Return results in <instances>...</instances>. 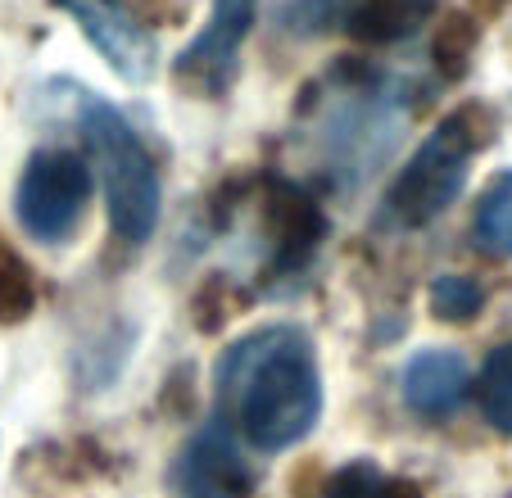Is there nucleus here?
I'll return each mask as SVG.
<instances>
[{
	"instance_id": "obj_1",
	"label": "nucleus",
	"mask_w": 512,
	"mask_h": 498,
	"mask_svg": "<svg viewBox=\"0 0 512 498\" xmlns=\"http://www.w3.org/2000/svg\"><path fill=\"white\" fill-rule=\"evenodd\" d=\"M218 408L259 453L295 449L322 417V376L309 336L263 326L236 340L218 363Z\"/></svg>"
},
{
	"instance_id": "obj_2",
	"label": "nucleus",
	"mask_w": 512,
	"mask_h": 498,
	"mask_svg": "<svg viewBox=\"0 0 512 498\" xmlns=\"http://www.w3.org/2000/svg\"><path fill=\"white\" fill-rule=\"evenodd\" d=\"M82 136H87V150L96 159L100 182H105L109 227L127 245L150 240L159 222V173L145 154L141 136L132 132V123L114 105L96 96L82 100Z\"/></svg>"
},
{
	"instance_id": "obj_3",
	"label": "nucleus",
	"mask_w": 512,
	"mask_h": 498,
	"mask_svg": "<svg viewBox=\"0 0 512 498\" xmlns=\"http://www.w3.org/2000/svg\"><path fill=\"white\" fill-rule=\"evenodd\" d=\"M481 136L472 132V114H454L435 127L417 154L404 163V173L390 186V213H395L404 227H426L431 218L449 209L458 200L467 182V163H472Z\"/></svg>"
},
{
	"instance_id": "obj_4",
	"label": "nucleus",
	"mask_w": 512,
	"mask_h": 498,
	"mask_svg": "<svg viewBox=\"0 0 512 498\" xmlns=\"http://www.w3.org/2000/svg\"><path fill=\"white\" fill-rule=\"evenodd\" d=\"M87 195H91V173L78 154L41 150L28 163L19 191H14V213H19L28 236L55 245V240H64L82 222Z\"/></svg>"
},
{
	"instance_id": "obj_5",
	"label": "nucleus",
	"mask_w": 512,
	"mask_h": 498,
	"mask_svg": "<svg viewBox=\"0 0 512 498\" xmlns=\"http://www.w3.org/2000/svg\"><path fill=\"white\" fill-rule=\"evenodd\" d=\"M64 5L118 77L150 82V73H155V37L145 32V23L127 10L123 0H64Z\"/></svg>"
},
{
	"instance_id": "obj_6",
	"label": "nucleus",
	"mask_w": 512,
	"mask_h": 498,
	"mask_svg": "<svg viewBox=\"0 0 512 498\" xmlns=\"http://www.w3.org/2000/svg\"><path fill=\"white\" fill-rule=\"evenodd\" d=\"M250 23H254V0H213L209 28L182 50L177 77L218 96L236 73V55H241L245 37H250Z\"/></svg>"
},
{
	"instance_id": "obj_7",
	"label": "nucleus",
	"mask_w": 512,
	"mask_h": 498,
	"mask_svg": "<svg viewBox=\"0 0 512 498\" xmlns=\"http://www.w3.org/2000/svg\"><path fill=\"white\" fill-rule=\"evenodd\" d=\"M182 498H245L250 494V467L227 431H204L182 453Z\"/></svg>"
},
{
	"instance_id": "obj_8",
	"label": "nucleus",
	"mask_w": 512,
	"mask_h": 498,
	"mask_svg": "<svg viewBox=\"0 0 512 498\" xmlns=\"http://www.w3.org/2000/svg\"><path fill=\"white\" fill-rule=\"evenodd\" d=\"M467 363L454 349H422L404 367V403L422 417H449L467 399Z\"/></svg>"
},
{
	"instance_id": "obj_9",
	"label": "nucleus",
	"mask_w": 512,
	"mask_h": 498,
	"mask_svg": "<svg viewBox=\"0 0 512 498\" xmlns=\"http://www.w3.org/2000/svg\"><path fill=\"white\" fill-rule=\"evenodd\" d=\"M345 28L363 41H395L431 14V0H340Z\"/></svg>"
},
{
	"instance_id": "obj_10",
	"label": "nucleus",
	"mask_w": 512,
	"mask_h": 498,
	"mask_svg": "<svg viewBox=\"0 0 512 498\" xmlns=\"http://www.w3.org/2000/svg\"><path fill=\"white\" fill-rule=\"evenodd\" d=\"M472 236L485 254L512 259V173H499L490 186H485L481 204H476Z\"/></svg>"
},
{
	"instance_id": "obj_11",
	"label": "nucleus",
	"mask_w": 512,
	"mask_h": 498,
	"mask_svg": "<svg viewBox=\"0 0 512 498\" xmlns=\"http://www.w3.org/2000/svg\"><path fill=\"white\" fill-rule=\"evenodd\" d=\"M476 399H481L485 422L494 431L512 435V340L485 358L481 376H476Z\"/></svg>"
},
{
	"instance_id": "obj_12",
	"label": "nucleus",
	"mask_w": 512,
	"mask_h": 498,
	"mask_svg": "<svg viewBox=\"0 0 512 498\" xmlns=\"http://www.w3.org/2000/svg\"><path fill=\"white\" fill-rule=\"evenodd\" d=\"M322 498H417V489L386 476V471L372 467V462H354V467L336 471V480L327 485Z\"/></svg>"
},
{
	"instance_id": "obj_13",
	"label": "nucleus",
	"mask_w": 512,
	"mask_h": 498,
	"mask_svg": "<svg viewBox=\"0 0 512 498\" xmlns=\"http://www.w3.org/2000/svg\"><path fill=\"white\" fill-rule=\"evenodd\" d=\"M37 304V281H32L28 263L0 249V322H19Z\"/></svg>"
},
{
	"instance_id": "obj_14",
	"label": "nucleus",
	"mask_w": 512,
	"mask_h": 498,
	"mask_svg": "<svg viewBox=\"0 0 512 498\" xmlns=\"http://www.w3.org/2000/svg\"><path fill=\"white\" fill-rule=\"evenodd\" d=\"M481 304H485V290L476 286L472 277L449 272V277L431 281V308H435V317H445V322H467L472 313H481Z\"/></svg>"
}]
</instances>
